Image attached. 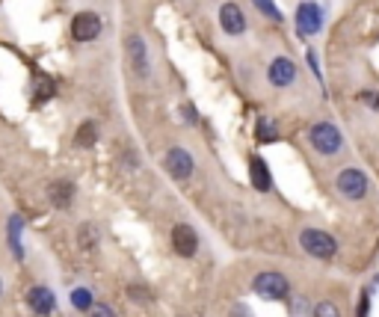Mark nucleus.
I'll list each match as a JSON object with an SVG mask.
<instances>
[{
  "label": "nucleus",
  "instance_id": "obj_1",
  "mask_svg": "<svg viewBox=\"0 0 379 317\" xmlns=\"http://www.w3.org/2000/svg\"><path fill=\"white\" fill-rule=\"evenodd\" d=\"M299 246L314 258H332L338 252V240L332 234L320 232V228H306V232L299 234Z\"/></svg>",
  "mask_w": 379,
  "mask_h": 317
},
{
  "label": "nucleus",
  "instance_id": "obj_2",
  "mask_svg": "<svg viewBox=\"0 0 379 317\" xmlns=\"http://www.w3.org/2000/svg\"><path fill=\"white\" fill-rule=\"evenodd\" d=\"M308 139H311L314 151H320V155H338L341 146H344V136H341V131L332 122H317L311 128Z\"/></svg>",
  "mask_w": 379,
  "mask_h": 317
},
{
  "label": "nucleus",
  "instance_id": "obj_3",
  "mask_svg": "<svg viewBox=\"0 0 379 317\" xmlns=\"http://www.w3.org/2000/svg\"><path fill=\"white\" fill-rule=\"evenodd\" d=\"M252 290H255L261 300H285L290 294V285L282 273L267 270V273H258L252 279Z\"/></svg>",
  "mask_w": 379,
  "mask_h": 317
},
{
  "label": "nucleus",
  "instance_id": "obj_4",
  "mask_svg": "<svg viewBox=\"0 0 379 317\" xmlns=\"http://www.w3.org/2000/svg\"><path fill=\"white\" fill-rule=\"evenodd\" d=\"M338 193L350 199V202H359L368 196V175H364L362 169L356 167H347V169H341L338 175Z\"/></svg>",
  "mask_w": 379,
  "mask_h": 317
},
{
  "label": "nucleus",
  "instance_id": "obj_5",
  "mask_svg": "<svg viewBox=\"0 0 379 317\" xmlns=\"http://www.w3.org/2000/svg\"><path fill=\"white\" fill-rule=\"evenodd\" d=\"M163 167H166V172L172 175L175 181H187L190 175H193L196 163H193V155H190L187 148L172 146V148L166 151V157H163Z\"/></svg>",
  "mask_w": 379,
  "mask_h": 317
},
{
  "label": "nucleus",
  "instance_id": "obj_6",
  "mask_svg": "<svg viewBox=\"0 0 379 317\" xmlns=\"http://www.w3.org/2000/svg\"><path fill=\"white\" fill-rule=\"evenodd\" d=\"M296 27H299V36H311L323 27V12L314 0H302L299 9H296Z\"/></svg>",
  "mask_w": 379,
  "mask_h": 317
},
{
  "label": "nucleus",
  "instance_id": "obj_7",
  "mask_svg": "<svg viewBox=\"0 0 379 317\" xmlns=\"http://www.w3.org/2000/svg\"><path fill=\"white\" fill-rule=\"evenodd\" d=\"M172 249L178 252L181 258H193L196 249H199V234L196 228H190L187 223H178L172 228Z\"/></svg>",
  "mask_w": 379,
  "mask_h": 317
},
{
  "label": "nucleus",
  "instance_id": "obj_8",
  "mask_svg": "<svg viewBox=\"0 0 379 317\" xmlns=\"http://www.w3.org/2000/svg\"><path fill=\"white\" fill-rule=\"evenodd\" d=\"M98 33H101V18L95 12H80V15H74L71 36L78 42H92V39H98Z\"/></svg>",
  "mask_w": 379,
  "mask_h": 317
},
{
  "label": "nucleus",
  "instance_id": "obj_9",
  "mask_svg": "<svg viewBox=\"0 0 379 317\" xmlns=\"http://www.w3.org/2000/svg\"><path fill=\"white\" fill-rule=\"evenodd\" d=\"M267 78L273 86H290L296 80V62L287 59V57H276L267 69Z\"/></svg>",
  "mask_w": 379,
  "mask_h": 317
},
{
  "label": "nucleus",
  "instance_id": "obj_10",
  "mask_svg": "<svg viewBox=\"0 0 379 317\" xmlns=\"http://www.w3.org/2000/svg\"><path fill=\"white\" fill-rule=\"evenodd\" d=\"M220 24H222V30L229 33V36H240V33L246 30V18H243V12H240L237 3H222Z\"/></svg>",
  "mask_w": 379,
  "mask_h": 317
},
{
  "label": "nucleus",
  "instance_id": "obj_11",
  "mask_svg": "<svg viewBox=\"0 0 379 317\" xmlns=\"http://www.w3.org/2000/svg\"><path fill=\"white\" fill-rule=\"evenodd\" d=\"M27 302H30V309L39 314V317L50 314V311H54V306H57L54 294H50V288H45V285H36L30 294H27Z\"/></svg>",
  "mask_w": 379,
  "mask_h": 317
},
{
  "label": "nucleus",
  "instance_id": "obj_12",
  "mask_svg": "<svg viewBox=\"0 0 379 317\" xmlns=\"http://www.w3.org/2000/svg\"><path fill=\"white\" fill-rule=\"evenodd\" d=\"M249 175H252V187L261 190V193H267V190L273 187L270 169H267V163H264L261 157H252V160H249Z\"/></svg>",
  "mask_w": 379,
  "mask_h": 317
},
{
  "label": "nucleus",
  "instance_id": "obj_13",
  "mask_svg": "<svg viewBox=\"0 0 379 317\" xmlns=\"http://www.w3.org/2000/svg\"><path fill=\"white\" fill-rule=\"evenodd\" d=\"M48 196H50V202H54L57 208H69L71 199H74V184L71 181H54L48 187Z\"/></svg>",
  "mask_w": 379,
  "mask_h": 317
},
{
  "label": "nucleus",
  "instance_id": "obj_14",
  "mask_svg": "<svg viewBox=\"0 0 379 317\" xmlns=\"http://www.w3.org/2000/svg\"><path fill=\"white\" fill-rule=\"evenodd\" d=\"M128 50H131V59H134V69H136V74H145V71H148L145 42L140 39V36H131V39H128Z\"/></svg>",
  "mask_w": 379,
  "mask_h": 317
},
{
  "label": "nucleus",
  "instance_id": "obj_15",
  "mask_svg": "<svg viewBox=\"0 0 379 317\" xmlns=\"http://www.w3.org/2000/svg\"><path fill=\"white\" fill-rule=\"evenodd\" d=\"M21 217H9V249L15 252V258H24V249H21Z\"/></svg>",
  "mask_w": 379,
  "mask_h": 317
},
{
  "label": "nucleus",
  "instance_id": "obj_16",
  "mask_svg": "<svg viewBox=\"0 0 379 317\" xmlns=\"http://www.w3.org/2000/svg\"><path fill=\"white\" fill-rule=\"evenodd\" d=\"M95 139H98L95 122H83L80 131H78V146H80V148H90V146H95Z\"/></svg>",
  "mask_w": 379,
  "mask_h": 317
},
{
  "label": "nucleus",
  "instance_id": "obj_17",
  "mask_svg": "<svg viewBox=\"0 0 379 317\" xmlns=\"http://www.w3.org/2000/svg\"><path fill=\"white\" fill-rule=\"evenodd\" d=\"M71 306L78 311H90L92 309V294L86 288H74L71 290Z\"/></svg>",
  "mask_w": 379,
  "mask_h": 317
},
{
  "label": "nucleus",
  "instance_id": "obj_18",
  "mask_svg": "<svg viewBox=\"0 0 379 317\" xmlns=\"http://www.w3.org/2000/svg\"><path fill=\"white\" fill-rule=\"evenodd\" d=\"M258 139H261V143H270V139H276V125L270 119H261L258 122Z\"/></svg>",
  "mask_w": 379,
  "mask_h": 317
},
{
  "label": "nucleus",
  "instance_id": "obj_19",
  "mask_svg": "<svg viewBox=\"0 0 379 317\" xmlns=\"http://www.w3.org/2000/svg\"><path fill=\"white\" fill-rule=\"evenodd\" d=\"M255 6H258V9H261L267 18H273V21H279V18H282V12L273 6V0H255Z\"/></svg>",
  "mask_w": 379,
  "mask_h": 317
},
{
  "label": "nucleus",
  "instance_id": "obj_20",
  "mask_svg": "<svg viewBox=\"0 0 379 317\" xmlns=\"http://www.w3.org/2000/svg\"><path fill=\"white\" fill-rule=\"evenodd\" d=\"M314 317H341V311L332 302H317V306H314Z\"/></svg>",
  "mask_w": 379,
  "mask_h": 317
},
{
  "label": "nucleus",
  "instance_id": "obj_21",
  "mask_svg": "<svg viewBox=\"0 0 379 317\" xmlns=\"http://www.w3.org/2000/svg\"><path fill=\"white\" fill-rule=\"evenodd\" d=\"M92 317H116L110 306H92Z\"/></svg>",
  "mask_w": 379,
  "mask_h": 317
},
{
  "label": "nucleus",
  "instance_id": "obj_22",
  "mask_svg": "<svg viewBox=\"0 0 379 317\" xmlns=\"http://www.w3.org/2000/svg\"><path fill=\"white\" fill-rule=\"evenodd\" d=\"M50 92H54V86H50V80H39V98H50Z\"/></svg>",
  "mask_w": 379,
  "mask_h": 317
},
{
  "label": "nucleus",
  "instance_id": "obj_23",
  "mask_svg": "<svg viewBox=\"0 0 379 317\" xmlns=\"http://www.w3.org/2000/svg\"><path fill=\"white\" fill-rule=\"evenodd\" d=\"M234 317H249V309H246V306H240V309H234Z\"/></svg>",
  "mask_w": 379,
  "mask_h": 317
},
{
  "label": "nucleus",
  "instance_id": "obj_24",
  "mask_svg": "<svg viewBox=\"0 0 379 317\" xmlns=\"http://www.w3.org/2000/svg\"><path fill=\"white\" fill-rule=\"evenodd\" d=\"M0 294H3V282H0Z\"/></svg>",
  "mask_w": 379,
  "mask_h": 317
}]
</instances>
